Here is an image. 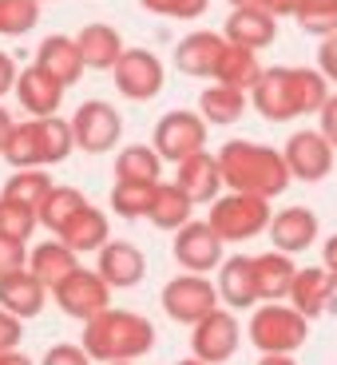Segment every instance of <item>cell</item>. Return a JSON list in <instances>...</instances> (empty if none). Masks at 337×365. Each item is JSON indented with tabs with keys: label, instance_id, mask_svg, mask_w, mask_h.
<instances>
[{
	"label": "cell",
	"instance_id": "1",
	"mask_svg": "<svg viewBox=\"0 0 337 365\" xmlns=\"http://www.w3.org/2000/svg\"><path fill=\"white\" fill-rule=\"evenodd\" d=\"M219 175L222 187L238 195H258V199H278L290 187V171L278 147L254 143V139H230L219 147Z\"/></svg>",
	"mask_w": 337,
	"mask_h": 365
},
{
	"label": "cell",
	"instance_id": "2",
	"mask_svg": "<svg viewBox=\"0 0 337 365\" xmlns=\"http://www.w3.org/2000/svg\"><path fill=\"white\" fill-rule=\"evenodd\" d=\"M80 346L95 365L139 361V357H147L155 349V322L135 314V310H115V306H108L103 314L83 322Z\"/></svg>",
	"mask_w": 337,
	"mask_h": 365
},
{
	"label": "cell",
	"instance_id": "3",
	"mask_svg": "<svg viewBox=\"0 0 337 365\" xmlns=\"http://www.w3.org/2000/svg\"><path fill=\"white\" fill-rule=\"evenodd\" d=\"M270 199H258V195H238V191H227L219 199L210 202V215H207V227L222 238V247L227 242H250V238L266 235L270 227Z\"/></svg>",
	"mask_w": 337,
	"mask_h": 365
},
{
	"label": "cell",
	"instance_id": "4",
	"mask_svg": "<svg viewBox=\"0 0 337 365\" xmlns=\"http://www.w3.org/2000/svg\"><path fill=\"white\" fill-rule=\"evenodd\" d=\"M247 338L258 354H298L310 338V322L286 302H266L250 314Z\"/></svg>",
	"mask_w": 337,
	"mask_h": 365
},
{
	"label": "cell",
	"instance_id": "5",
	"mask_svg": "<svg viewBox=\"0 0 337 365\" xmlns=\"http://www.w3.org/2000/svg\"><path fill=\"white\" fill-rule=\"evenodd\" d=\"M207 135H210V128L202 123L199 111L175 108V111H167V115L155 123V131H151V147H155V155L163 159V163H182V159L207 151Z\"/></svg>",
	"mask_w": 337,
	"mask_h": 365
},
{
	"label": "cell",
	"instance_id": "6",
	"mask_svg": "<svg viewBox=\"0 0 337 365\" xmlns=\"http://www.w3.org/2000/svg\"><path fill=\"white\" fill-rule=\"evenodd\" d=\"M68 123H72L76 147L88 151V155H108V151H115L119 139H123V115L108 100H83L72 111Z\"/></svg>",
	"mask_w": 337,
	"mask_h": 365
},
{
	"label": "cell",
	"instance_id": "7",
	"mask_svg": "<svg viewBox=\"0 0 337 365\" xmlns=\"http://www.w3.org/2000/svg\"><path fill=\"white\" fill-rule=\"evenodd\" d=\"M219 290L210 274H179L163 286V314L179 326H195L202 322L210 310H219Z\"/></svg>",
	"mask_w": 337,
	"mask_h": 365
},
{
	"label": "cell",
	"instance_id": "8",
	"mask_svg": "<svg viewBox=\"0 0 337 365\" xmlns=\"http://www.w3.org/2000/svg\"><path fill=\"white\" fill-rule=\"evenodd\" d=\"M163 60L155 52H147V48H123L119 56V64L111 68V83L123 100L131 103H147L155 100L159 91H163Z\"/></svg>",
	"mask_w": 337,
	"mask_h": 365
},
{
	"label": "cell",
	"instance_id": "9",
	"mask_svg": "<svg viewBox=\"0 0 337 365\" xmlns=\"http://www.w3.org/2000/svg\"><path fill=\"white\" fill-rule=\"evenodd\" d=\"M242 346V326H238L234 310H210L202 322L191 326V357L207 365H227Z\"/></svg>",
	"mask_w": 337,
	"mask_h": 365
},
{
	"label": "cell",
	"instance_id": "10",
	"mask_svg": "<svg viewBox=\"0 0 337 365\" xmlns=\"http://www.w3.org/2000/svg\"><path fill=\"white\" fill-rule=\"evenodd\" d=\"M48 298H52L56 306L68 314V318L88 322V318H95V314H103V310L111 306V286L103 282L95 270H88V266H76V270L68 274V278L56 286Z\"/></svg>",
	"mask_w": 337,
	"mask_h": 365
},
{
	"label": "cell",
	"instance_id": "11",
	"mask_svg": "<svg viewBox=\"0 0 337 365\" xmlns=\"http://www.w3.org/2000/svg\"><path fill=\"white\" fill-rule=\"evenodd\" d=\"M333 155L337 151L329 147V139L321 135V131H313V128L294 131V135L286 139V147H282L286 171H290V179H298V182H321L326 175H333V167H337Z\"/></svg>",
	"mask_w": 337,
	"mask_h": 365
},
{
	"label": "cell",
	"instance_id": "12",
	"mask_svg": "<svg viewBox=\"0 0 337 365\" xmlns=\"http://www.w3.org/2000/svg\"><path fill=\"white\" fill-rule=\"evenodd\" d=\"M175 262L182 266L187 274H210L219 270L222 262V238L207 227V219H191L175 230Z\"/></svg>",
	"mask_w": 337,
	"mask_h": 365
},
{
	"label": "cell",
	"instance_id": "13",
	"mask_svg": "<svg viewBox=\"0 0 337 365\" xmlns=\"http://www.w3.org/2000/svg\"><path fill=\"white\" fill-rule=\"evenodd\" d=\"M290 306L301 314L306 322L321 318V314H333L337 310V286H333V274L326 266H298L290 282Z\"/></svg>",
	"mask_w": 337,
	"mask_h": 365
},
{
	"label": "cell",
	"instance_id": "14",
	"mask_svg": "<svg viewBox=\"0 0 337 365\" xmlns=\"http://www.w3.org/2000/svg\"><path fill=\"white\" fill-rule=\"evenodd\" d=\"M270 235L274 250H282V255H301V250H310L318 242V215L310 207H282L270 215Z\"/></svg>",
	"mask_w": 337,
	"mask_h": 365
},
{
	"label": "cell",
	"instance_id": "15",
	"mask_svg": "<svg viewBox=\"0 0 337 365\" xmlns=\"http://www.w3.org/2000/svg\"><path fill=\"white\" fill-rule=\"evenodd\" d=\"M250 103L270 123H290V119H298L294 91H290V68H262L258 83L250 88Z\"/></svg>",
	"mask_w": 337,
	"mask_h": 365
},
{
	"label": "cell",
	"instance_id": "16",
	"mask_svg": "<svg viewBox=\"0 0 337 365\" xmlns=\"http://www.w3.org/2000/svg\"><path fill=\"white\" fill-rule=\"evenodd\" d=\"M95 274H100L111 290H131V286H139L147 278V255L135 247V242H119V238H111L108 247L100 250V266H95Z\"/></svg>",
	"mask_w": 337,
	"mask_h": 365
},
{
	"label": "cell",
	"instance_id": "17",
	"mask_svg": "<svg viewBox=\"0 0 337 365\" xmlns=\"http://www.w3.org/2000/svg\"><path fill=\"white\" fill-rule=\"evenodd\" d=\"M175 187H179L187 199L195 202V207H202V202H214L222 195V175H219V159L210 155V151H199V155L182 159V163H175Z\"/></svg>",
	"mask_w": 337,
	"mask_h": 365
},
{
	"label": "cell",
	"instance_id": "18",
	"mask_svg": "<svg viewBox=\"0 0 337 365\" xmlns=\"http://www.w3.org/2000/svg\"><path fill=\"white\" fill-rule=\"evenodd\" d=\"M36 68H44L48 76H52L60 88H76V83L83 80V56L80 48H76V36H64V32H52V36L40 40L36 48Z\"/></svg>",
	"mask_w": 337,
	"mask_h": 365
},
{
	"label": "cell",
	"instance_id": "19",
	"mask_svg": "<svg viewBox=\"0 0 337 365\" xmlns=\"http://www.w3.org/2000/svg\"><path fill=\"white\" fill-rule=\"evenodd\" d=\"M222 32H210V28H195L179 40L175 48V68L191 80H210L214 76V64H219V52H222Z\"/></svg>",
	"mask_w": 337,
	"mask_h": 365
},
{
	"label": "cell",
	"instance_id": "20",
	"mask_svg": "<svg viewBox=\"0 0 337 365\" xmlns=\"http://www.w3.org/2000/svg\"><path fill=\"white\" fill-rule=\"evenodd\" d=\"M214 290L219 302H227V310H250L258 302L254 290V258L250 255H230L214 270Z\"/></svg>",
	"mask_w": 337,
	"mask_h": 365
},
{
	"label": "cell",
	"instance_id": "21",
	"mask_svg": "<svg viewBox=\"0 0 337 365\" xmlns=\"http://www.w3.org/2000/svg\"><path fill=\"white\" fill-rule=\"evenodd\" d=\"M76 48H80V56H83V68H91V72H111L128 44H123L115 24L95 20V24H83L80 32H76Z\"/></svg>",
	"mask_w": 337,
	"mask_h": 365
},
{
	"label": "cell",
	"instance_id": "22",
	"mask_svg": "<svg viewBox=\"0 0 337 365\" xmlns=\"http://www.w3.org/2000/svg\"><path fill=\"white\" fill-rule=\"evenodd\" d=\"M12 91H16L20 108H24L32 119L56 115L60 103H64V88H60V83H56L44 68H36V64H28L24 72L16 76V88H12Z\"/></svg>",
	"mask_w": 337,
	"mask_h": 365
},
{
	"label": "cell",
	"instance_id": "23",
	"mask_svg": "<svg viewBox=\"0 0 337 365\" xmlns=\"http://www.w3.org/2000/svg\"><path fill=\"white\" fill-rule=\"evenodd\" d=\"M222 40H230L238 48H250V52H262V48H270L278 40V20L266 9H230Z\"/></svg>",
	"mask_w": 337,
	"mask_h": 365
},
{
	"label": "cell",
	"instance_id": "24",
	"mask_svg": "<svg viewBox=\"0 0 337 365\" xmlns=\"http://www.w3.org/2000/svg\"><path fill=\"white\" fill-rule=\"evenodd\" d=\"M80 266V255H72V250L60 242V238H48V242H36V247H28V262L24 270L36 278L40 286H44L48 294L56 290V286L64 282L68 274Z\"/></svg>",
	"mask_w": 337,
	"mask_h": 365
},
{
	"label": "cell",
	"instance_id": "25",
	"mask_svg": "<svg viewBox=\"0 0 337 365\" xmlns=\"http://www.w3.org/2000/svg\"><path fill=\"white\" fill-rule=\"evenodd\" d=\"M44 306H48V290L28 270H16V274H4L0 278V310L4 314L28 322V318H40Z\"/></svg>",
	"mask_w": 337,
	"mask_h": 365
},
{
	"label": "cell",
	"instance_id": "26",
	"mask_svg": "<svg viewBox=\"0 0 337 365\" xmlns=\"http://www.w3.org/2000/svg\"><path fill=\"white\" fill-rule=\"evenodd\" d=\"M56 238H60L72 255H100V250L111 242V222H108V215H103L100 207L88 202V207H83Z\"/></svg>",
	"mask_w": 337,
	"mask_h": 365
},
{
	"label": "cell",
	"instance_id": "27",
	"mask_svg": "<svg viewBox=\"0 0 337 365\" xmlns=\"http://www.w3.org/2000/svg\"><path fill=\"white\" fill-rule=\"evenodd\" d=\"M298 266H294L290 255L282 250H266V255L254 258V290H258V302H282L290 294V282Z\"/></svg>",
	"mask_w": 337,
	"mask_h": 365
},
{
	"label": "cell",
	"instance_id": "28",
	"mask_svg": "<svg viewBox=\"0 0 337 365\" xmlns=\"http://www.w3.org/2000/svg\"><path fill=\"white\" fill-rule=\"evenodd\" d=\"M258 76H262V64H258V52H250V48H238V44H222L219 52V64H214V76L210 80L222 83V88H238V91H247L258 83Z\"/></svg>",
	"mask_w": 337,
	"mask_h": 365
},
{
	"label": "cell",
	"instance_id": "29",
	"mask_svg": "<svg viewBox=\"0 0 337 365\" xmlns=\"http://www.w3.org/2000/svg\"><path fill=\"white\" fill-rule=\"evenodd\" d=\"M247 103H250L247 91L210 83V88L199 96V115H202L207 128H230V123H238V119L247 115Z\"/></svg>",
	"mask_w": 337,
	"mask_h": 365
},
{
	"label": "cell",
	"instance_id": "30",
	"mask_svg": "<svg viewBox=\"0 0 337 365\" xmlns=\"http://www.w3.org/2000/svg\"><path fill=\"white\" fill-rule=\"evenodd\" d=\"M115 182H163V159L151 143H128L115 155Z\"/></svg>",
	"mask_w": 337,
	"mask_h": 365
},
{
	"label": "cell",
	"instance_id": "31",
	"mask_svg": "<svg viewBox=\"0 0 337 365\" xmlns=\"http://www.w3.org/2000/svg\"><path fill=\"white\" fill-rule=\"evenodd\" d=\"M83 207H88L83 191H76V187H52V191L40 199V207H36V227H44V230H52V235H60V230H64Z\"/></svg>",
	"mask_w": 337,
	"mask_h": 365
},
{
	"label": "cell",
	"instance_id": "32",
	"mask_svg": "<svg viewBox=\"0 0 337 365\" xmlns=\"http://www.w3.org/2000/svg\"><path fill=\"white\" fill-rule=\"evenodd\" d=\"M36 123V147H40V167H56L64 163L68 155L76 151V139H72V123L64 115H44V119H32Z\"/></svg>",
	"mask_w": 337,
	"mask_h": 365
},
{
	"label": "cell",
	"instance_id": "33",
	"mask_svg": "<svg viewBox=\"0 0 337 365\" xmlns=\"http://www.w3.org/2000/svg\"><path fill=\"white\" fill-rule=\"evenodd\" d=\"M147 219L155 222L159 230H179L182 222L195 219V202L175 187V182H155V199H151V210H147Z\"/></svg>",
	"mask_w": 337,
	"mask_h": 365
},
{
	"label": "cell",
	"instance_id": "34",
	"mask_svg": "<svg viewBox=\"0 0 337 365\" xmlns=\"http://www.w3.org/2000/svg\"><path fill=\"white\" fill-rule=\"evenodd\" d=\"M290 91H294V108L301 115H318L329 100V80L318 68H290Z\"/></svg>",
	"mask_w": 337,
	"mask_h": 365
},
{
	"label": "cell",
	"instance_id": "35",
	"mask_svg": "<svg viewBox=\"0 0 337 365\" xmlns=\"http://www.w3.org/2000/svg\"><path fill=\"white\" fill-rule=\"evenodd\" d=\"M56 182H52V175L44 171V167H24V171H12L9 175V182H4V199H16V202H24V207H32L36 210L40 207V199H44L48 191H52Z\"/></svg>",
	"mask_w": 337,
	"mask_h": 365
},
{
	"label": "cell",
	"instance_id": "36",
	"mask_svg": "<svg viewBox=\"0 0 337 365\" xmlns=\"http://www.w3.org/2000/svg\"><path fill=\"white\" fill-rule=\"evenodd\" d=\"M151 199H155V187L151 182H115L111 187V210H115L119 219H147V210H151Z\"/></svg>",
	"mask_w": 337,
	"mask_h": 365
},
{
	"label": "cell",
	"instance_id": "37",
	"mask_svg": "<svg viewBox=\"0 0 337 365\" xmlns=\"http://www.w3.org/2000/svg\"><path fill=\"white\" fill-rule=\"evenodd\" d=\"M4 163L12 167V171H24V167H40V147H36V123L32 119H24V123H16L9 135V143H4Z\"/></svg>",
	"mask_w": 337,
	"mask_h": 365
},
{
	"label": "cell",
	"instance_id": "38",
	"mask_svg": "<svg viewBox=\"0 0 337 365\" xmlns=\"http://www.w3.org/2000/svg\"><path fill=\"white\" fill-rule=\"evenodd\" d=\"M294 20H298V28L306 36H318V40L333 36L337 32V0H301Z\"/></svg>",
	"mask_w": 337,
	"mask_h": 365
},
{
	"label": "cell",
	"instance_id": "39",
	"mask_svg": "<svg viewBox=\"0 0 337 365\" xmlns=\"http://www.w3.org/2000/svg\"><path fill=\"white\" fill-rule=\"evenodd\" d=\"M0 235L16 238V242H28V238L36 235V210L0 195Z\"/></svg>",
	"mask_w": 337,
	"mask_h": 365
},
{
	"label": "cell",
	"instance_id": "40",
	"mask_svg": "<svg viewBox=\"0 0 337 365\" xmlns=\"http://www.w3.org/2000/svg\"><path fill=\"white\" fill-rule=\"evenodd\" d=\"M40 20L36 0H0V36H28Z\"/></svg>",
	"mask_w": 337,
	"mask_h": 365
},
{
	"label": "cell",
	"instance_id": "41",
	"mask_svg": "<svg viewBox=\"0 0 337 365\" xmlns=\"http://www.w3.org/2000/svg\"><path fill=\"white\" fill-rule=\"evenodd\" d=\"M151 16H167V20H199L207 16L210 0H139Z\"/></svg>",
	"mask_w": 337,
	"mask_h": 365
},
{
	"label": "cell",
	"instance_id": "42",
	"mask_svg": "<svg viewBox=\"0 0 337 365\" xmlns=\"http://www.w3.org/2000/svg\"><path fill=\"white\" fill-rule=\"evenodd\" d=\"M24 262H28V242H16V238L0 235V278L24 270Z\"/></svg>",
	"mask_w": 337,
	"mask_h": 365
},
{
	"label": "cell",
	"instance_id": "43",
	"mask_svg": "<svg viewBox=\"0 0 337 365\" xmlns=\"http://www.w3.org/2000/svg\"><path fill=\"white\" fill-rule=\"evenodd\" d=\"M40 365H95V361L83 354V346H72V341H56V346L48 349L44 357H40Z\"/></svg>",
	"mask_w": 337,
	"mask_h": 365
},
{
	"label": "cell",
	"instance_id": "44",
	"mask_svg": "<svg viewBox=\"0 0 337 365\" xmlns=\"http://www.w3.org/2000/svg\"><path fill=\"white\" fill-rule=\"evenodd\" d=\"M20 341H24V322L0 310V354H12V349H20Z\"/></svg>",
	"mask_w": 337,
	"mask_h": 365
},
{
	"label": "cell",
	"instance_id": "45",
	"mask_svg": "<svg viewBox=\"0 0 337 365\" xmlns=\"http://www.w3.org/2000/svg\"><path fill=\"white\" fill-rule=\"evenodd\" d=\"M318 72L326 76L329 83H337V32L318 44Z\"/></svg>",
	"mask_w": 337,
	"mask_h": 365
},
{
	"label": "cell",
	"instance_id": "46",
	"mask_svg": "<svg viewBox=\"0 0 337 365\" xmlns=\"http://www.w3.org/2000/svg\"><path fill=\"white\" fill-rule=\"evenodd\" d=\"M318 115H321V128H318V131L329 139V147L337 151V96H329V100H326V108H321Z\"/></svg>",
	"mask_w": 337,
	"mask_h": 365
},
{
	"label": "cell",
	"instance_id": "47",
	"mask_svg": "<svg viewBox=\"0 0 337 365\" xmlns=\"http://www.w3.org/2000/svg\"><path fill=\"white\" fill-rule=\"evenodd\" d=\"M16 76H20V68H16V60H12L4 48H0V100L9 96L12 88H16Z\"/></svg>",
	"mask_w": 337,
	"mask_h": 365
},
{
	"label": "cell",
	"instance_id": "48",
	"mask_svg": "<svg viewBox=\"0 0 337 365\" xmlns=\"http://www.w3.org/2000/svg\"><path fill=\"white\" fill-rule=\"evenodd\" d=\"M298 4H301V0H262V9L270 12L274 20H278V16H294V12H298Z\"/></svg>",
	"mask_w": 337,
	"mask_h": 365
},
{
	"label": "cell",
	"instance_id": "49",
	"mask_svg": "<svg viewBox=\"0 0 337 365\" xmlns=\"http://www.w3.org/2000/svg\"><path fill=\"white\" fill-rule=\"evenodd\" d=\"M321 266H326L329 274H337V235L326 238V247H321Z\"/></svg>",
	"mask_w": 337,
	"mask_h": 365
},
{
	"label": "cell",
	"instance_id": "50",
	"mask_svg": "<svg viewBox=\"0 0 337 365\" xmlns=\"http://www.w3.org/2000/svg\"><path fill=\"white\" fill-rule=\"evenodd\" d=\"M12 128H16V123H12V115L4 111V103H0V151H4V143H9Z\"/></svg>",
	"mask_w": 337,
	"mask_h": 365
},
{
	"label": "cell",
	"instance_id": "51",
	"mask_svg": "<svg viewBox=\"0 0 337 365\" xmlns=\"http://www.w3.org/2000/svg\"><path fill=\"white\" fill-rule=\"evenodd\" d=\"M258 365H298L294 354H258Z\"/></svg>",
	"mask_w": 337,
	"mask_h": 365
},
{
	"label": "cell",
	"instance_id": "52",
	"mask_svg": "<svg viewBox=\"0 0 337 365\" xmlns=\"http://www.w3.org/2000/svg\"><path fill=\"white\" fill-rule=\"evenodd\" d=\"M0 365H36L32 357H24L20 349H12V354H0Z\"/></svg>",
	"mask_w": 337,
	"mask_h": 365
},
{
	"label": "cell",
	"instance_id": "53",
	"mask_svg": "<svg viewBox=\"0 0 337 365\" xmlns=\"http://www.w3.org/2000/svg\"><path fill=\"white\" fill-rule=\"evenodd\" d=\"M230 9H262V0H230Z\"/></svg>",
	"mask_w": 337,
	"mask_h": 365
},
{
	"label": "cell",
	"instance_id": "54",
	"mask_svg": "<svg viewBox=\"0 0 337 365\" xmlns=\"http://www.w3.org/2000/svg\"><path fill=\"white\" fill-rule=\"evenodd\" d=\"M175 365H207V361H199V357H182V361H175Z\"/></svg>",
	"mask_w": 337,
	"mask_h": 365
},
{
	"label": "cell",
	"instance_id": "55",
	"mask_svg": "<svg viewBox=\"0 0 337 365\" xmlns=\"http://www.w3.org/2000/svg\"><path fill=\"white\" fill-rule=\"evenodd\" d=\"M115 365H135V361H115Z\"/></svg>",
	"mask_w": 337,
	"mask_h": 365
},
{
	"label": "cell",
	"instance_id": "56",
	"mask_svg": "<svg viewBox=\"0 0 337 365\" xmlns=\"http://www.w3.org/2000/svg\"><path fill=\"white\" fill-rule=\"evenodd\" d=\"M333 286H337V274H333Z\"/></svg>",
	"mask_w": 337,
	"mask_h": 365
},
{
	"label": "cell",
	"instance_id": "57",
	"mask_svg": "<svg viewBox=\"0 0 337 365\" xmlns=\"http://www.w3.org/2000/svg\"><path fill=\"white\" fill-rule=\"evenodd\" d=\"M36 4H44V0H36Z\"/></svg>",
	"mask_w": 337,
	"mask_h": 365
}]
</instances>
